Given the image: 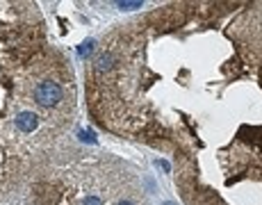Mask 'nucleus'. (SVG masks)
<instances>
[{"mask_svg": "<svg viewBox=\"0 0 262 205\" xmlns=\"http://www.w3.org/2000/svg\"><path fill=\"white\" fill-rule=\"evenodd\" d=\"M30 205H148V198L130 169L114 160H96L69 167L48 183V192H30Z\"/></svg>", "mask_w": 262, "mask_h": 205, "instance_id": "f257e3e1", "label": "nucleus"}, {"mask_svg": "<svg viewBox=\"0 0 262 205\" xmlns=\"http://www.w3.org/2000/svg\"><path fill=\"white\" fill-rule=\"evenodd\" d=\"M62 87H59V82H55V80H41V82H37V87H34V101H37L41 107H57L59 103H62Z\"/></svg>", "mask_w": 262, "mask_h": 205, "instance_id": "f03ea898", "label": "nucleus"}, {"mask_svg": "<svg viewBox=\"0 0 262 205\" xmlns=\"http://www.w3.org/2000/svg\"><path fill=\"white\" fill-rule=\"evenodd\" d=\"M14 126H16L18 132L30 134L39 128V117L34 112H30V109H25V112H18L16 117H14Z\"/></svg>", "mask_w": 262, "mask_h": 205, "instance_id": "7ed1b4c3", "label": "nucleus"}, {"mask_svg": "<svg viewBox=\"0 0 262 205\" xmlns=\"http://www.w3.org/2000/svg\"><path fill=\"white\" fill-rule=\"evenodd\" d=\"M117 7L130 12V9H139V7H142V3H117Z\"/></svg>", "mask_w": 262, "mask_h": 205, "instance_id": "20e7f679", "label": "nucleus"}, {"mask_svg": "<svg viewBox=\"0 0 262 205\" xmlns=\"http://www.w3.org/2000/svg\"><path fill=\"white\" fill-rule=\"evenodd\" d=\"M92 48H94V41L82 43V46H80V55H89V53H92Z\"/></svg>", "mask_w": 262, "mask_h": 205, "instance_id": "39448f33", "label": "nucleus"}, {"mask_svg": "<svg viewBox=\"0 0 262 205\" xmlns=\"http://www.w3.org/2000/svg\"><path fill=\"white\" fill-rule=\"evenodd\" d=\"M158 164H160V169H164V171H167V173L171 171V167H169V164H167V162H164V160H160V162H158Z\"/></svg>", "mask_w": 262, "mask_h": 205, "instance_id": "423d86ee", "label": "nucleus"}, {"mask_svg": "<svg viewBox=\"0 0 262 205\" xmlns=\"http://www.w3.org/2000/svg\"><path fill=\"white\" fill-rule=\"evenodd\" d=\"M162 205H171V203H162Z\"/></svg>", "mask_w": 262, "mask_h": 205, "instance_id": "0eeeda50", "label": "nucleus"}]
</instances>
